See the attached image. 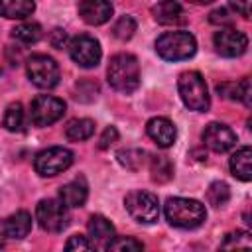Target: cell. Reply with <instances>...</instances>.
<instances>
[{"mask_svg": "<svg viewBox=\"0 0 252 252\" xmlns=\"http://www.w3.org/2000/svg\"><path fill=\"white\" fill-rule=\"evenodd\" d=\"M106 79L108 85L122 93V94H130L140 87V65L138 59L132 53H116L110 57L108 61V69H106Z\"/></svg>", "mask_w": 252, "mask_h": 252, "instance_id": "obj_1", "label": "cell"}, {"mask_svg": "<svg viewBox=\"0 0 252 252\" xmlns=\"http://www.w3.org/2000/svg\"><path fill=\"white\" fill-rule=\"evenodd\" d=\"M163 213H165L167 222L177 228H197L207 219L205 205L197 199H185V197L167 199Z\"/></svg>", "mask_w": 252, "mask_h": 252, "instance_id": "obj_2", "label": "cell"}, {"mask_svg": "<svg viewBox=\"0 0 252 252\" xmlns=\"http://www.w3.org/2000/svg\"><path fill=\"white\" fill-rule=\"evenodd\" d=\"M177 91L183 104L195 112H207L211 106V96L207 91V83L201 73L185 71L177 79Z\"/></svg>", "mask_w": 252, "mask_h": 252, "instance_id": "obj_3", "label": "cell"}, {"mask_svg": "<svg viewBox=\"0 0 252 252\" xmlns=\"http://www.w3.org/2000/svg\"><path fill=\"white\" fill-rule=\"evenodd\" d=\"M156 51L165 61H183L195 55L197 41L189 32H165L156 39Z\"/></svg>", "mask_w": 252, "mask_h": 252, "instance_id": "obj_4", "label": "cell"}, {"mask_svg": "<svg viewBox=\"0 0 252 252\" xmlns=\"http://www.w3.org/2000/svg\"><path fill=\"white\" fill-rule=\"evenodd\" d=\"M124 207L128 215L142 224H152L159 217V201L150 191H130L124 197Z\"/></svg>", "mask_w": 252, "mask_h": 252, "instance_id": "obj_5", "label": "cell"}, {"mask_svg": "<svg viewBox=\"0 0 252 252\" xmlns=\"http://www.w3.org/2000/svg\"><path fill=\"white\" fill-rule=\"evenodd\" d=\"M37 224L47 232H61L69 224V207L61 199H41L35 207Z\"/></svg>", "mask_w": 252, "mask_h": 252, "instance_id": "obj_6", "label": "cell"}, {"mask_svg": "<svg viewBox=\"0 0 252 252\" xmlns=\"http://www.w3.org/2000/svg\"><path fill=\"white\" fill-rule=\"evenodd\" d=\"M26 71L30 81L39 89H53L59 83V65L49 55L43 53L32 55L26 63Z\"/></svg>", "mask_w": 252, "mask_h": 252, "instance_id": "obj_7", "label": "cell"}, {"mask_svg": "<svg viewBox=\"0 0 252 252\" xmlns=\"http://www.w3.org/2000/svg\"><path fill=\"white\" fill-rule=\"evenodd\" d=\"M71 163H73V152L63 148V146H53V148L41 150L33 159L35 171L43 177L59 175L65 169H69Z\"/></svg>", "mask_w": 252, "mask_h": 252, "instance_id": "obj_8", "label": "cell"}, {"mask_svg": "<svg viewBox=\"0 0 252 252\" xmlns=\"http://www.w3.org/2000/svg\"><path fill=\"white\" fill-rule=\"evenodd\" d=\"M65 114V102L51 94H37L30 106V118L35 126L43 128L57 122Z\"/></svg>", "mask_w": 252, "mask_h": 252, "instance_id": "obj_9", "label": "cell"}, {"mask_svg": "<svg viewBox=\"0 0 252 252\" xmlns=\"http://www.w3.org/2000/svg\"><path fill=\"white\" fill-rule=\"evenodd\" d=\"M69 55L71 59L83 67V69H93L98 65L102 51H100V43L93 37V35H77L71 39L69 43Z\"/></svg>", "mask_w": 252, "mask_h": 252, "instance_id": "obj_10", "label": "cell"}, {"mask_svg": "<svg viewBox=\"0 0 252 252\" xmlns=\"http://www.w3.org/2000/svg\"><path fill=\"white\" fill-rule=\"evenodd\" d=\"M215 49L222 57H240L248 47V37L234 28H220L215 37Z\"/></svg>", "mask_w": 252, "mask_h": 252, "instance_id": "obj_11", "label": "cell"}, {"mask_svg": "<svg viewBox=\"0 0 252 252\" xmlns=\"http://www.w3.org/2000/svg\"><path fill=\"white\" fill-rule=\"evenodd\" d=\"M203 144L217 152V154H222V152H228L234 144H236V134L226 126V124H220V122H211L205 130H203Z\"/></svg>", "mask_w": 252, "mask_h": 252, "instance_id": "obj_12", "label": "cell"}, {"mask_svg": "<svg viewBox=\"0 0 252 252\" xmlns=\"http://www.w3.org/2000/svg\"><path fill=\"white\" fill-rule=\"evenodd\" d=\"M87 230H89V240L93 248H98V250H106L110 240L114 238V226L102 215H93L87 222Z\"/></svg>", "mask_w": 252, "mask_h": 252, "instance_id": "obj_13", "label": "cell"}, {"mask_svg": "<svg viewBox=\"0 0 252 252\" xmlns=\"http://www.w3.org/2000/svg\"><path fill=\"white\" fill-rule=\"evenodd\" d=\"M146 132L148 136L159 146V148H169L175 144L177 138V130L173 126V122L165 116H156L152 120H148L146 124Z\"/></svg>", "mask_w": 252, "mask_h": 252, "instance_id": "obj_14", "label": "cell"}, {"mask_svg": "<svg viewBox=\"0 0 252 252\" xmlns=\"http://www.w3.org/2000/svg\"><path fill=\"white\" fill-rule=\"evenodd\" d=\"M79 16L89 26H100L110 20L112 4L108 0H81L79 2Z\"/></svg>", "mask_w": 252, "mask_h": 252, "instance_id": "obj_15", "label": "cell"}, {"mask_svg": "<svg viewBox=\"0 0 252 252\" xmlns=\"http://www.w3.org/2000/svg\"><path fill=\"white\" fill-rule=\"evenodd\" d=\"M2 230H4V234L8 238H14V240H20V238L28 236L30 230H32V215L28 211H16V213H12L10 217L4 219Z\"/></svg>", "mask_w": 252, "mask_h": 252, "instance_id": "obj_16", "label": "cell"}, {"mask_svg": "<svg viewBox=\"0 0 252 252\" xmlns=\"http://www.w3.org/2000/svg\"><path fill=\"white\" fill-rule=\"evenodd\" d=\"M152 16L158 24L173 26V24L183 22V8L177 0H159L152 8Z\"/></svg>", "mask_w": 252, "mask_h": 252, "instance_id": "obj_17", "label": "cell"}, {"mask_svg": "<svg viewBox=\"0 0 252 252\" xmlns=\"http://www.w3.org/2000/svg\"><path fill=\"white\" fill-rule=\"evenodd\" d=\"M230 171L236 179L240 181H250L252 179V148L250 146H242L240 150H236L230 156Z\"/></svg>", "mask_w": 252, "mask_h": 252, "instance_id": "obj_18", "label": "cell"}, {"mask_svg": "<svg viewBox=\"0 0 252 252\" xmlns=\"http://www.w3.org/2000/svg\"><path fill=\"white\" fill-rule=\"evenodd\" d=\"M87 195H89V191H87V183H85L83 177L65 183V185L61 187V191H59V199H61L69 209L83 207L85 201H87Z\"/></svg>", "mask_w": 252, "mask_h": 252, "instance_id": "obj_19", "label": "cell"}, {"mask_svg": "<svg viewBox=\"0 0 252 252\" xmlns=\"http://www.w3.org/2000/svg\"><path fill=\"white\" fill-rule=\"evenodd\" d=\"M35 10L33 0H0V16L8 20H24Z\"/></svg>", "mask_w": 252, "mask_h": 252, "instance_id": "obj_20", "label": "cell"}, {"mask_svg": "<svg viewBox=\"0 0 252 252\" xmlns=\"http://www.w3.org/2000/svg\"><path fill=\"white\" fill-rule=\"evenodd\" d=\"M94 134V122L91 118H77V120H71L65 128V136L67 140L71 142H83V140H89L91 136Z\"/></svg>", "mask_w": 252, "mask_h": 252, "instance_id": "obj_21", "label": "cell"}, {"mask_svg": "<svg viewBox=\"0 0 252 252\" xmlns=\"http://www.w3.org/2000/svg\"><path fill=\"white\" fill-rule=\"evenodd\" d=\"M150 171L152 179L158 183H165L173 177V163L167 156H152L150 159Z\"/></svg>", "mask_w": 252, "mask_h": 252, "instance_id": "obj_22", "label": "cell"}, {"mask_svg": "<svg viewBox=\"0 0 252 252\" xmlns=\"http://www.w3.org/2000/svg\"><path fill=\"white\" fill-rule=\"evenodd\" d=\"M2 124H4V128L8 132H22L24 130V124H26L24 106L20 102L8 104V108L4 112V118H2Z\"/></svg>", "mask_w": 252, "mask_h": 252, "instance_id": "obj_23", "label": "cell"}, {"mask_svg": "<svg viewBox=\"0 0 252 252\" xmlns=\"http://www.w3.org/2000/svg\"><path fill=\"white\" fill-rule=\"evenodd\" d=\"M41 35H43V32L37 22H24L12 30V37L22 43H37L41 39Z\"/></svg>", "mask_w": 252, "mask_h": 252, "instance_id": "obj_24", "label": "cell"}, {"mask_svg": "<svg viewBox=\"0 0 252 252\" xmlns=\"http://www.w3.org/2000/svg\"><path fill=\"white\" fill-rule=\"evenodd\" d=\"M116 158H118V161H120L126 169L136 171V169H140V167L144 165V161H146V152L140 150V148H126V150H120V152L116 154Z\"/></svg>", "mask_w": 252, "mask_h": 252, "instance_id": "obj_25", "label": "cell"}, {"mask_svg": "<svg viewBox=\"0 0 252 252\" xmlns=\"http://www.w3.org/2000/svg\"><path fill=\"white\" fill-rule=\"evenodd\" d=\"M228 199H230V189H228V185L224 181H215V183L209 185V189H207L209 205L219 209V207H224L228 203Z\"/></svg>", "mask_w": 252, "mask_h": 252, "instance_id": "obj_26", "label": "cell"}, {"mask_svg": "<svg viewBox=\"0 0 252 252\" xmlns=\"http://www.w3.org/2000/svg\"><path fill=\"white\" fill-rule=\"evenodd\" d=\"M134 32H136V20L132 16H120L112 26V35L120 41L130 39L134 35Z\"/></svg>", "mask_w": 252, "mask_h": 252, "instance_id": "obj_27", "label": "cell"}, {"mask_svg": "<svg viewBox=\"0 0 252 252\" xmlns=\"http://www.w3.org/2000/svg\"><path fill=\"white\" fill-rule=\"evenodd\" d=\"M106 250H112V252H138V250H144V244L132 236H114L108 244Z\"/></svg>", "mask_w": 252, "mask_h": 252, "instance_id": "obj_28", "label": "cell"}, {"mask_svg": "<svg viewBox=\"0 0 252 252\" xmlns=\"http://www.w3.org/2000/svg\"><path fill=\"white\" fill-rule=\"evenodd\" d=\"M250 246H252V236L246 230L228 232L220 244V248H250Z\"/></svg>", "mask_w": 252, "mask_h": 252, "instance_id": "obj_29", "label": "cell"}, {"mask_svg": "<svg viewBox=\"0 0 252 252\" xmlns=\"http://www.w3.org/2000/svg\"><path fill=\"white\" fill-rule=\"evenodd\" d=\"M217 93L222 98L228 100H240V83H232V81H224L217 85Z\"/></svg>", "mask_w": 252, "mask_h": 252, "instance_id": "obj_30", "label": "cell"}, {"mask_svg": "<svg viewBox=\"0 0 252 252\" xmlns=\"http://www.w3.org/2000/svg\"><path fill=\"white\" fill-rule=\"evenodd\" d=\"M67 250H93V244L87 236H81V234H73L67 244H65Z\"/></svg>", "mask_w": 252, "mask_h": 252, "instance_id": "obj_31", "label": "cell"}, {"mask_svg": "<svg viewBox=\"0 0 252 252\" xmlns=\"http://www.w3.org/2000/svg\"><path fill=\"white\" fill-rule=\"evenodd\" d=\"M118 140V130L114 128V126H108V128H104V132L100 134V138H98V148L100 150H106L110 144H114Z\"/></svg>", "mask_w": 252, "mask_h": 252, "instance_id": "obj_32", "label": "cell"}, {"mask_svg": "<svg viewBox=\"0 0 252 252\" xmlns=\"http://www.w3.org/2000/svg\"><path fill=\"white\" fill-rule=\"evenodd\" d=\"M69 37H67V32L61 30V28H55L51 33H49V43L55 47V49H63L67 45Z\"/></svg>", "mask_w": 252, "mask_h": 252, "instance_id": "obj_33", "label": "cell"}, {"mask_svg": "<svg viewBox=\"0 0 252 252\" xmlns=\"http://www.w3.org/2000/svg\"><path fill=\"white\" fill-rule=\"evenodd\" d=\"M209 22L211 24H217V26H230V16L224 8H217L209 14Z\"/></svg>", "mask_w": 252, "mask_h": 252, "instance_id": "obj_34", "label": "cell"}, {"mask_svg": "<svg viewBox=\"0 0 252 252\" xmlns=\"http://www.w3.org/2000/svg\"><path fill=\"white\" fill-rule=\"evenodd\" d=\"M228 4L242 18H250V4H252V0H228Z\"/></svg>", "mask_w": 252, "mask_h": 252, "instance_id": "obj_35", "label": "cell"}, {"mask_svg": "<svg viewBox=\"0 0 252 252\" xmlns=\"http://www.w3.org/2000/svg\"><path fill=\"white\" fill-rule=\"evenodd\" d=\"M252 89H250V79L248 77H244L242 81H240V100L244 102V106H252Z\"/></svg>", "mask_w": 252, "mask_h": 252, "instance_id": "obj_36", "label": "cell"}, {"mask_svg": "<svg viewBox=\"0 0 252 252\" xmlns=\"http://www.w3.org/2000/svg\"><path fill=\"white\" fill-rule=\"evenodd\" d=\"M189 2L199 4V6H205V4H211V2H215V0H189Z\"/></svg>", "mask_w": 252, "mask_h": 252, "instance_id": "obj_37", "label": "cell"}, {"mask_svg": "<svg viewBox=\"0 0 252 252\" xmlns=\"http://www.w3.org/2000/svg\"><path fill=\"white\" fill-rule=\"evenodd\" d=\"M2 246H4V244H2V238H0V248H2Z\"/></svg>", "mask_w": 252, "mask_h": 252, "instance_id": "obj_38", "label": "cell"}]
</instances>
